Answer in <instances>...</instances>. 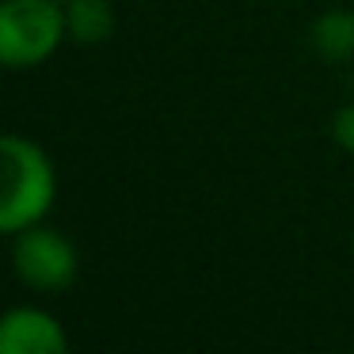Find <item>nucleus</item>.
<instances>
[{"mask_svg":"<svg viewBox=\"0 0 354 354\" xmlns=\"http://www.w3.org/2000/svg\"><path fill=\"white\" fill-rule=\"evenodd\" d=\"M65 16H69V35L77 42H103L115 27L111 0H65Z\"/></svg>","mask_w":354,"mask_h":354,"instance_id":"obj_5","label":"nucleus"},{"mask_svg":"<svg viewBox=\"0 0 354 354\" xmlns=\"http://www.w3.org/2000/svg\"><path fill=\"white\" fill-rule=\"evenodd\" d=\"M0 351L4 354H65L69 351V335L50 316L46 308L19 305L0 320Z\"/></svg>","mask_w":354,"mask_h":354,"instance_id":"obj_4","label":"nucleus"},{"mask_svg":"<svg viewBox=\"0 0 354 354\" xmlns=\"http://www.w3.org/2000/svg\"><path fill=\"white\" fill-rule=\"evenodd\" d=\"M12 267L27 290L62 293L77 282V248L65 232L46 225H27L12 236Z\"/></svg>","mask_w":354,"mask_h":354,"instance_id":"obj_3","label":"nucleus"},{"mask_svg":"<svg viewBox=\"0 0 354 354\" xmlns=\"http://www.w3.org/2000/svg\"><path fill=\"white\" fill-rule=\"evenodd\" d=\"M4 156V194H0V232L16 236L27 225H39L50 214L57 194V176L50 153L31 138L8 133L0 141Z\"/></svg>","mask_w":354,"mask_h":354,"instance_id":"obj_1","label":"nucleus"},{"mask_svg":"<svg viewBox=\"0 0 354 354\" xmlns=\"http://www.w3.org/2000/svg\"><path fill=\"white\" fill-rule=\"evenodd\" d=\"M331 138H335L339 149L354 153V103H346V107L335 115V122H331Z\"/></svg>","mask_w":354,"mask_h":354,"instance_id":"obj_7","label":"nucleus"},{"mask_svg":"<svg viewBox=\"0 0 354 354\" xmlns=\"http://www.w3.org/2000/svg\"><path fill=\"white\" fill-rule=\"evenodd\" d=\"M316 46L328 57H346L354 50V16L351 12H328L316 24Z\"/></svg>","mask_w":354,"mask_h":354,"instance_id":"obj_6","label":"nucleus"},{"mask_svg":"<svg viewBox=\"0 0 354 354\" xmlns=\"http://www.w3.org/2000/svg\"><path fill=\"white\" fill-rule=\"evenodd\" d=\"M69 35L65 0H4L0 4V62L31 69L57 54Z\"/></svg>","mask_w":354,"mask_h":354,"instance_id":"obj_2","label":"nucleus"}]
</instances>
